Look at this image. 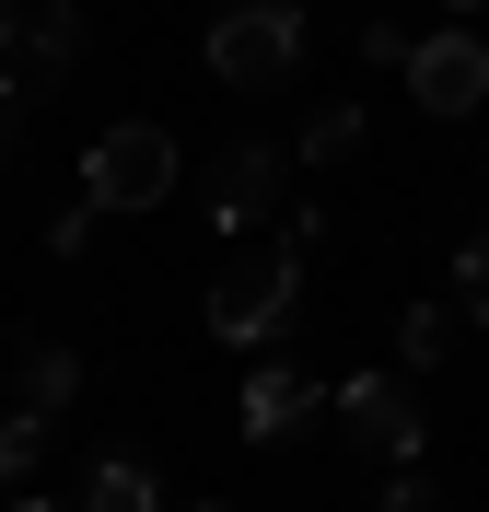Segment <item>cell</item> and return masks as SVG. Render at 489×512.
<instances>
[{"instance_id":"5","label":"cell","mask_w":489,"mask_h":512,"mask_svg":"<svg viewBox=\"0 0 489 512\" xmlns=\"http://www.w3.org/2000/svg\"><path fill=\"white\" fill-rule=\"evenodd\" d=\"M338 431L373 443V454H420L431 443V408L408 396V373H350L338 384Z\"/></svg>"},{"instance_id":"12","label":"cell","mask_w":489,"mask_h":512,"mask_svg":"<svg viewBox=\"0 0 489 512\" xmlns=\"http://www.w3.org/2000/svg\"><path fill=\"white\" fill-rule=\"evenodd\" d=\"M361 152V105H326L315 128H303V163H350Z\"/></svg>"},{"instance_id":"6","label":"cell","mask_w":489,"mask_h":512,"mask_svg":"<svg viewBox=\"0 0 489 512\" xmlns=\"http://www.w3.org/2000/svg\"><path fill=\"white\" fill-rule=\"evenodd\" d=\"M280 187H292V152L280 140H233L222 175H210V222L245 245V222H280Z\"/></svg>"},{"instance_id":"1","label":"cell","mask_w":489,"mask_h":512,"mask_svg":"<svg viewBox=\"0 0 489 512\" xmlns=\"http://www.w3.org/2000/svg\"><path fill=\"white\" fill-rule=\"evenodd\" d=\"M292 291H303V256L292 233H257V245H233L222 256V280H210V338H280L292 326Z\"/></svg>"},{"instance_id":"11","label":"cell","mask_w":489,"mask_h":512,"mask_svg":"<svg viewBox=\"0 0 489 512\" xmlns=\"http://www.w3.org/2000/svg\"><path fill=\"white\" fill-rule=\"evenodd\" d=\"M24 47H35V70H70V59H82V12H70V0L24 12Z\"/></svg>"},{"instance_id":"21","label":"cell","mask_w":489,"mask_h":512,"mask_svg":"<svg viewBox=\"0 0 489 512\" xmlns=\"http://www.w3.org/2000/svg\"><path fill=\"white\" fill-rule=\"evenodd\" d=\"M12 512H47V501H12Z\"/></svg>"},{"instance_id":"18","label":"cell","mask_w":489,"mask_h":512,"mask_svg":"<svg viewBox=\"0 0 489 512\" xmlns=\"http://www.w3.org/2000/svg\"><path fill=\"white\" fill-rule=\"evenodd\" d=\"M0 47H24V0H0Z\"/></svg>"},{"instance_id":"17","label":"cell","mask_w":489,"mask_h":512,"mask_svg":"<svg viewBox=\"0 0 489 512\" xmlns=\"http://www.w3.org/2000/svg\"><path fill=\"white\" fill-rule=\"evenodd\" d=\"M385 512H431V489H420V478H396V489H385Z\"/></svg>"},{"instance_id":"19","label":"cell","mask_w":489,"mask_h":512,"mask_svg":"<svg viewBox=\"0 0 489 512\" xmlns=\"http://www.w3.org/2000/svg\"><path fill=\"white\" fill-rule=\"evenodd\" d=\"M443 12H455V24H466V12H489V0H443Z\"/></svg>"},{"instance_id":"7","label":"cell","mask_w":489,"mask_h":512,"mask_svg":"<svg viewBox=\"0 0 489 512\" xmlns=\"http://www.w3.org/2000/svg\"><path fill=\"white\" fill-rule=\"evenodd\" d=\"M315 408H326V384L280 361V373H257V384H245V443H292Z\"/></svg>"},{"instance_id":"14","label":"cell","mask_w":489,"mask_h":512,"mask_svg":"<svg viewBox=\"0 0 489 512\" xmlns=\"http://www.w3.org/2000/svg\"><path fill=\"white\" fill-rule=\"evenodd\" d=\"M35 443H47V419H24V408L0 419V489H24V466H35Z\"/></svg>"},{"instance_id":"8","label":"cell","mask_w":489,"mask_h":512,"mask_svg":"<svg viewBox=\"0 0 489 512\" xmlns=\"http://www.w3.org/2000/svg\"><path fill=\"white\" fill-rule=\"evenodd\" d=\"M12 396H24V419H59L70 396H82V361L70 350H24L12 361Z\"/></svg>"},{"instance_id":"3","label":"cell","mask_w":489,"mask_h":512,"mask_svg":"<svg viewBox=\"0 0 489 512\" xmlns=\"http://www.w3.org/2000/svg\"><path fill=\"white\" fill-rule=\"evenodd\" d=\"M163 187H175V140L152 117H117L94 140V163H82V210H152Z\"/></svg>"},{"instance_id":"16","label":"cell","mask_w":489,"mask_h":512,"mask_svg":"<svg viewBox=\"0 0 489 512\" xmlns=\"http://www.w3.org/2000/svg\"><path fill=\"white\" fill-rule=\"evenodd\" d=\"M12 140H24V82H0V163H12Z\"/></svg>"},{"instance_id":"13","label":"cell","mask_w":489,"mask_h":512,"mask_svg":"<svg viewBox=\"0 0 489 512\" xmlns=\"http://www.w3.org/2000/svg\"><path fill=\"white\" fill-rule=\"evenodd\" d=\"M455 315L489 326V233H466V256H455Z\"/></svg>"},{"instance_id":"9","label":"cell","mask_w":489,"mask_h":512,"mask_svg":"<svg viewBox=\"0 0 489 512\" xmlns=\"http://www.w3.org/2000/svg\"><path fill=\"white\" fill-rule=\"evenodd\" d=\"M82 512H163V489H152V466H140V454H94Z\"/></svg>"},{"instance_id":"2","label":"cell","mask_w":489,"mask_h":512,"mask_svg":"<svg viewBox=\"0 0 489 512\" xmlns=\"http://www.w3.org/2000/svg\"><path fill=\"white\" fill-rule=\"evenodd\" d=\"M210 70H222L233 94H280L303 70V0H233L222 24H210Z\"/></svg>"},{"instance_id":"20","label":"cell","mask_w":489,"mask_h":512,"mask_svg":"<svg viewBox=\"0 0 489 512\" xmlns=\"http://www.w3.org/2000/svg\"><path fill=\"white\" fill-rule=\"evenodd\" d=\"M187 512H233V501H187Z\"/></svg>"},{"instance_id":"10","label":"cell","mask_w":489,"mask_h":512,"mask_svg":"<svg viewBox=\"0 0 489 512\" xmlns=\"http://www.w3.org/2000/svg\"><path fill=\"white\" fill-rule=\"evenodd\" d=\"M455 338H466V315H455V303H420V315L396 326V361H408V373H431V361L455 350Z\"/></svg>"},{"instance_id":"15","label":"cell","mask_w":489,"mask_h":512,"mask_svg":"<svg viewBox=\"0 0 489 512\" xmlns=\"http://www.w3.org/2000/svg\"><path fill=\"white\" fill-rule=\"evenodd\" d=\"M94 222H105V210H59V222H47V256H82V245H94Z\"/></svg>"},{"instance_id":"4","label":"cell","mask_w":489,"mask_h":512,"mask_svg":"<svg viewBox=\"0 0 489 512\" xmlns=\"http://www.w3.org/2000/svg\"><path fill=\"white\" fill-rule=\"evenodd\" d=\"M408 94H420V117H443V128H455V117H478V105H489V47H478V35H420V47H408Z\"/></svg>"}]
</instances>
